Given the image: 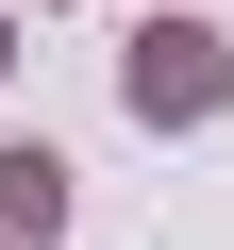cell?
<instances>
[{"label": "cell", "mask_w": 234, "mask_h": 250, "mask_svg": "<svg viewBox=\"0 0 234 250\" xmlns=\"http://www.w3.org/2000/svg\"><path fill=\"white\" fill-rule=\"evenodd\" d=\"M17 17H50V0H17Z\"/></svg>", "instance_id": "4"}, {"label": "cell", "mask_w": 234, "mask_h": 250, "mask_svg": "<svg viewBox=\"0 0 234 250\" xmlns=\"http://www.w3.org/2000/svg\"><path fill=\"white\" fill-rule=\"evenodd\" d=\"M117 117H134V134H217L234 117V34L184 17V0H151V17L117 34Z\"/></svg>", "instance_id": "1"}, {"label": "cell", "mask_w": 234, "mask_h": 250, "mask_svg": "<svg viewBox=\"0 0 234 250\" xmlns=\"http://www.w3.org/2000/svg\"><path fill=\"white\" fill-rule=\"evenodd\" d=\"M67 200H84V167H67L50 134L0 150V250H50V233H67Z\"/></svg>", "instance_id": "2"}, {"label": "cell", "mask_w": 234, "mask_h": 250, "mask_svg": "<svg viewBox=\"0 0 234 250\" xmlns=\"http://www.w3.org/2000/svg\"><path fill=\"white\" fill-rule=\"evenodd\" d=\"M0 83H17V0H0Z\"/></svg>", "instance_id": "3"}]
</instances>
